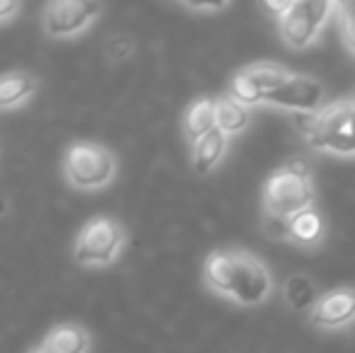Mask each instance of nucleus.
Returning <instances> with one entry per match:
<instances>
[{
  "label": "nucleus",
  "mask_w": 355,
  "mask_h": 353,
  "mask_svg": "<svg viewBox=\"0 0 355 353\" xmlns=\"http://www.w3.org/2000/svg\"><path fill=\"white\" fill-rule=\"evenodd\" d=\"M283 295H285V300H288V305L295 307V310H312L319 300L317 286H314L312 278L304 276V273H293V276H288V281H285V286H283Z\"/></svg>",
  "instance_id": "obj_17"
},
{
  "label": "nucleus",
  "mask_w": 355,
  "mask_h": 353,
  "mask_svg": "<svg viewBox=\"0 0 355 353\" xmlns=\"http://www.w3.org/2000/svg\"><path fill=\"white\" fill-rule=\"evenodd\" d=\"M290 5H293V3H263V10H266V12H271L276 19H281L283 15L290 10Z\"/></svg>",
  "instance_id": "obj_21"
},
{
  "label": "nucleus",
  "mask_w": 355,
  "mask_h": 353,
  "mask_svg": "<svg viewBox=\"0 0 355 353\" xmlns=\"http://www.w3.org/2000/svg\"><path fill=\"white\" fill-rule=\"evenodd\" d=\"M63 172L75 189H102L116 175V155L99 143H73L63 157Z\"/></svg>",
  "instance_id": "obj_4"
},
{
  "label": "nucleus",
  "mask_w": 355,
  "mask_h": 353,
  "mask_svg": "<svg viewBox=\"0 0 355 353\" xmlns=\"http://www.w3.org/2000/svg\"><path fill=\"white\" fill-rule=\"evenodd\" d=\"M314 189L304 160H290L268 177L263 187V208L271 216L293 218L312 208Z\"/></svg>",
  "instance_id": "obj_3"
},
{
  "label": "nucleus",
  "mask_w": 355,
  "mask_h": 353,
  "mask_svg": "<svg viewBox=\"0 0 355 353\" xmlns=\"http://www.w3.org/2000/svg\"><path fill=\"white\" fill-rule=\"evenodd\" d=\"M297 128L314 150L355 155V94L319 109L317 114H297Z\"/></svg>",
  "instance_id": "obj_2"
},
{
  "label": "nucleus",
  "mask_w": 355,
  "mask_h": 353,
  "mask_svg": "<svg viewBox=\"0 0 355 353\" xmlns=\"http://www.w3.org/2000/svg\"><path fill=\"white\" fill-rule=\"evenodd\" d=\"M324 102V85L307 76H290L276 92L266 97L271 107L290 109L295 114H317Z\"/></svg>",
  "instance_id": "obj_9"
},
{
  "label": "nucleus",
  "mask_w": 355,
  "mask_h": 353,
  "mask_svg": "<svg viewBox=\"0 0 355 353\" xmlns=\"http://www.w3.org/2000/svg\"><path fill=\"white\" fill-rule=\"evenodd\" d=\"M89 334L85 327L63 322L56 325L42 341V349L49 353H87L89 351Z\"/></svg>",
  "instance_id": "obj_11"
},
{
  "label": "nucleus",
  "mask_w": 355,
  "mask_h": 353,
  "mask_svg": "<svg viewBox=\"0 0 355 353\" xmlns=\"http://www.w3.org/2000/svg\"><path fill=\"white\" fill-rule=\"evenodd\" d=\"M107 51H109V56H112L114 61H121V58H126L128 53L133 51V42L128 37H116V39H112V42H109Z\"/></svg>",
  "instance_id": "obj_20"
},
{
  "label": "nucleus",
  "mask_w": 355,
  "mask_h": 353,
  "mask_svg": "<svg viewBox=\"0 0 355 353\" xmlns=\"http://www.w3.org/2000/svg\"><path fill=\"white\" fill-rule=\"evenodd\" d=\"M331 15H336V3L300 0L290 5L288 12L278 19V32L290 49H307L319 37Z\"/></svg>",
  "instance_id": "obj_6"
},
{
  "label": "nucleus",
  "mask_w": 355,
  "mask_h": 353,
  "mask_svg": "<svg viewBox=\"0 0 355 353\" xmlns=\"http://www.w3.org/2000/svg\"><path fill=\"white\" fill-rule=\"evenodd\" d=\"M29 353H49V351H44L42 346H39V349H34V351H29Z\"/></svg>",
  "instance_id": "obj_24"
},
{
  "label": "nucleus",
  "mask_w": 355,
  "mask_h": 353,
  "mask_svg": "<svg viewBox=\"0 0 355 353\" xmlns=\"http://www.w3.org/2000/svg\"><path fill=\"white\" fill-rule=\"evenodd\" d=\"M206 286L239 305H259L271 293V276L257 257L242 250L213 252L203 266Z\"/></svg>",
  "instance_id": "obj_1"
},
{
  "label": "nucleus",
  "mask_w": 355,
  "mask_h": 353,
  "mask_svg": "<svg viewBox=\"0 0 355 353\" xmlns=\"http://www.w3.org/2000/svg\"><path fill=\"white\" fill-rule=\"evenodd\" d=\"M123 245H126V232L121 223L107 216H97L80 227L73 257L83 266H107L121 255Z\"/></svg>",
  "instance_id": "obj_5"
},
{
  "label": "nucleus",
  "mask_w": 355,
  "mask_h": 353,
  "mask_svg": "<svg viewBox=\"0 0 355 353\" xmlns=\"http://www.w3.org/2000/svg\"><path fill=\"white\" fill-rule=\"evenodd\" d=\"M218 128V119H215V102L208 97L196 99L184 114V133L189 141H201L211 131Z\"/></svg>",
  "instance_id": "obj_14"
},
{
  "label": "nucleus",
  "mask_w": 355,
  "mask_h": 353,
  "mask_svg": "<svg viewBox=\"0 0 355 353\" xmlns=\"http://www.w3.org/2000/svg\"><path fill=\"white\" fill-rule=\"evenodd\" d=\"M39 83L27 71H10L0 76V109H12L34 97Z\"/></svg>",
  "instance_id": "obj_12"
},
{
  "label": "nucleus",
  "mask_w": 355,
  "mask_h": 353,
  "mask_svg": "<svg viewBox=\"0 0 355 353\" xmlns=\"http://www.w3.org/2000/svg\"><path fill=\"white\" fill-rule=\"evenodd\" d=\"M263 230H266L268 237H276V240H290V218L271 216V213H266V218H263Z\"/></svg>",
  "instance_id": "obj_19"
},
{
  "label": "nucleus",
  "mask_w": 355,
  "mask_h": 353,
  "mask_svg": "<svg viewBox=\"0 0 355 353\" xmlns=\"http://www.w3.org/2000/svg\"><path fill=\"white\" fill-rule=\"evenodd\" d=\"M293 73H288L281 66L273 63H257V66H247L232 78L230 85V97L237 99L239 104L249 107V104L266 102L271 92H276Z\"/></svg>",
  "instance_id": "obj_8"
},
{
  "label": "nucleus",
  "mask_w": 355,
  "mask_h": 353,
  "mask_svg": "<svg viewBox=\"0 0 355 353\" xmlns=\"http://www.w3.org/2000/svg\"><path fill=\"white\" fill-rule=\"evenodd\" d=\"M215 119H218V128L225 136H234V133L244 131L249 126V112L244 104H239L237 99L220 97L215 102Z\"/></svg>",
  "instance_id": "obj_16"
},
{
  "label": "nucleus",
  "mask_w": 355,
  "mask_h": 353,
  "mask_svg": "<svg viewBox=\"0 0 355 353\" xmlns=\"http://www.w3.org/2000/svg\"><path fill=\"white\" fill-rule=\"evenodd\" d=\"M102 10V3H92V0H58V3H49L42 15L44 32L56 39L73 37V34L87 29L99 17Z\"/></svg>",
  "instance_id": "obj_7"
},
{
  "label": "nucleus",
  "mask_w": 355,
  "mask_h": 353,
  "mask_svg": "<svg viewBox=\"0 0 355 353\" xmlns=\"http://www.w3.org/2000/svg\"><path fill=\"white\" fill-rule=\"evenodd\" d=\"M336 17L343 42L355 53V3H336Z\"/></svg>",
  "instance_id": "obj_18"
},
{
  "label": "nucleus",
  "mask_w": 355,
  "mask_h": 353,
  "mask_svg": "<svg viewBox=\"0 0 355 353\" xmlns=\"http://www.w3.org/2000/svg\"><path fill=\"white\" fill-rule=\"evenodd\" d=\"M189 10H198V12H215V10L227 8V3H213V5H203V3H187Z\"/></svg>",
  "instance_id": "obj_23"
},
{
  "label": "nucleus",
  "mask_w": 355,
  "mask_h": 353,
  "mask_svg": "<svg viewBox=\"0 0 355 353\" xmlns=\"http://www.w3.org/2000/svg\"><path fill=\"white\" fill-rule=\"evenodd\" d=\"M19 10V3H10V0H0V22L8 17H12V15H17Z\"/></svg>",
  "instance_id": "obj_22"
},
{
  "label": "nucleus",
  "mask_w": 355,
  "mask_h": 353,
  "mask_svg": "<svg viewBox=\"0 0 355 353\" xmlns=\"http://www.w3.org/2000/svg\"><path fill=\"white\" fill-rule=\"evenodd\" d=\"M290 240L300 247H314L324 240V218L317 208L297 213L290 218Z\"/></svg>",
  "instance_id": "obj_15"
},
{
  "label": "nucleus",
  "mask_w": 355,
  "mask_h": 353,
  "mask_svg": "<svg viewBox=\"0 0 355 353\" xmlns=\"http://www.w3.org/2000/svg\"><path fill=\"white\" fill-rule=\"evenodd\" d=\"M225 150H227V136H225L220 128H215L208 136H203L201 141L193 143V153H191L193 170H196L198 175H208V172L223 160Z\"/></svg>",
  "instance_id": "obj_13"
},
{
  "label": "nucleus",
  "mask_w": 355,
  "mask_h": 353,
  "mask_svg": "<svg viewBox=\"0 0 355 353\" xmlns=\"http://www.w3.org/2000/svg\"><path fill=\"white\" fill-rule=\"evenodd\" d=\"M309 320L322 329H338L355 320V288H336L324 293L309 312Z\"/></svg>",
  "instance_id": "obj_10"
}]
</instances>
